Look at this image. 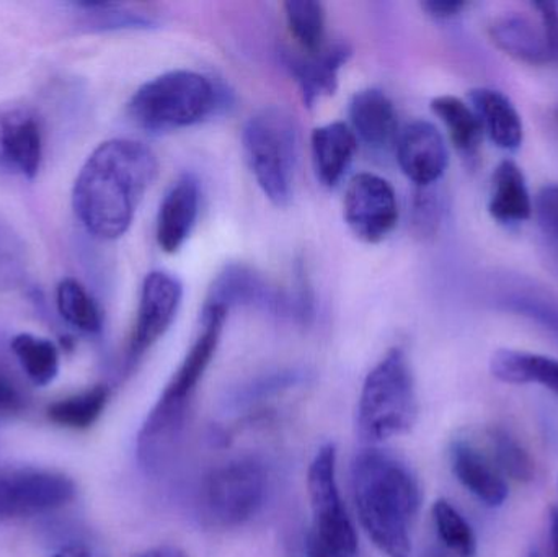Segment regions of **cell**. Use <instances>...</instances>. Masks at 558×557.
Listing matches in <instances>:
<instances>
[{
    "label": "cell",
    "mask_w": 558,
    "mask_h": 557,
    "mask_svg": "<svg viewBox=\"0 0 558 557\" xmlns=\"http://www.w3.org/2000/svg\"><path fill=\"white\" fill-rule=\"evenodd\" d=\"M159 172L156 154L133 140H111L88 156L72 192V206L88 234L113 241L130 229L144 193Z\"/></svg>",
    "instance_id": "obj_1"
},
{
    "label": "cell",
    "mask_w": 558,
    "mask_h": 557,
    "mask_svg": "<svg viewBox=\"0 0 558 557\" xmlns=\"http://www.w3.org/2000/svg\"><path fill=\"white\" fill-rule=\"evenodd\" d=\"M354 506L367 538L387 557H409L422 507L418 477L390 451L369 447L351 467Z\"/></svg>",
    "instance_id": "obj_2"
},
{
    "label": "cell",
    "mask_w": 558,
    "mask_h": 557,
    "mask_svg": "<svg viewBox=\"0 0 558 557\" xmlns=\"http://www.w3.org/2000/svg\"><path fill=\"white\" fill-rule=\"evenodd\" d=\"M228 313L225 307L205 304L198 337L143 422L136 455L147 473H159L172 458L185 431L193 398L215 359Z\"/></svg>",
    "instance_id": "obj_3"
},
{
    "label": "cell",
    "mask_w": 558,
    "mask_h": 557,
    "mask_svg": "<svg viewBox=\"0 0 558 557\" xmlns=\"http://www.w3.org/2000/svg\"><path fill=\"white\" fill-rule=\"evenodd\" d=\"M418 417L415 378L402 349H392L367 373L357 401V434L383 444L412 431Z\"/></svg>",
    "instance_id": "obj_4"
},
{
    "label": "cell",
    "mask_w": 558,
    "mask_h": 557,
    "mask_svg": "<svg viewBox=\"0 0 558 557\" xmlns=\"http://www.w3.org/2000/svg\"><path fill=\"white\" fill-rule=\"evenodd\" d=\"M218 100V88L205 75L172 71L141 85L128 104V113L143 130L163 133L206 120Z\"/></svg>",
    "instance_id": "obj_5"
},
{
    "label": "cell",
    "mask_w": 558,
    "mask_h": 557,
    "mask_svg": "<svg viewBox=\"0 0 558 557\" xmlns=\"http://www.w3.org/2000/svg\"><path fill=\"white\" fill-rule=\"evenodd\" d=\"M242 146L265 196L278 208L288 206L294 193L299 156L294 118L282 108H264L245 124Z\"/></svg>",
    "instance_id": "obj_6"
},
{
    "label": "cell",
    "mask_w": 558,
    "mask_h": 557,
    "mask_svg": "<svg viewBox=\"0 0 558 557\" xmlns=\"http://www.w3.org/2000/svg\"><path fill=\"white\" fill-rule=\"evenodd\" d=\"M270 489L267 468L257 458L242 457L216 467L199 489L202 516L216 529H238L264 509Z\"/></svg>",
    "instance_id": "obj_7"
},
{
    "label": "cell",
    "mask_w": 558,
    "mask_h": 557,
    "mask_svg": "<svg viewBox=\"0 0 558 557\" xmlns=\"http://www.w3.org/2000/svg\"><path fill=\"white\" fill-rule=\"evenodd\" d=\"M307 493L314 532L311 538L328 557H357L356 529L341 499L337 480V448H318L307 471Z\"/></svg>",
    "instance_id": "obj_8"
},
{
    "label": "cell",
    "mask_w": 558,
    "mask_h": 557,
    "mask_svg": "<svg viewBox=\"0 0 558 557\" xmlns=\"http://www.w3.org/2000/svg\"><path fill=\"white\" fill-rule=\"evenodd\" d=\"M75 494L74 481L58 471L39 468L0 471V523L58 512L75 499Z\"/></svg>",
    "instance_id": "obj_9"
},
{
    "label": "cell",
    "mask_w": 558,
    "mask_h": 557,
    "mask_svg": "<svg viewBox=\"0 0 558 557\" xmlns=\"http://www.w3.org/2000/svg\"><path fill=\"white\" fill-rule=\"evenodd\" d=\"M348 228L367 244L383 242L399 219L396 192L387 180L374 173H360L348 183L343 199Z\"/></svg>",
    "instance_id": "obj_10"
},
{
    "label": "cell",
    "mask_w": 558,
    "mask_h": 557,
    "mask_svg": "<svg viewBox=\"0 0 558 557\" xmlns=\"http://www.w3.org/2000/svg\"><path fill=\"white\" fill-rule=\"evenodd\" d=\"M183 287L167 271L147 275L141 290L140 310L126 353V368L141 359L166 336L182 304Z\"/></svg>",
    "instance_id": "obj_11"
},
{
    "label": "cell",
    "mask_w": 558,
    "mask_h": 557,
    "mask_svg": "<svg viewBox=\"0 0 558 557\" xmlns=\"http://www.w3.org/2000/svg\"><path fill=\"white\" fill-rule=\"evenodd\" d=\"M43 126L26 105L0 107V173L33 180L43 162Z\"/></svg>",
    "instance_id": "obj_12"
},
{
    "label": "cell",
    "mask_w": 558,
    "mask_h": 557,
    "mask_svg": "<svg viewBox=\"0 0 558 557\" xmlns=\"http://www.w3.org/2000/svg\"><path fill=\"white\" fill-rule=\"evenodd\" d=\"M396 149L400 169L420 189L438 182L448 169L445 137L429 121L407 124L397 137Z\"/></svg>",
    "instance_id": "obj_13"
},
{
    "label": "cell",
    "mask_w": 558,
    "mask_h": 557,
    "mask_svg": "<svg viewBox=\"0 0 558 557\" xmlns=\"http://www.w3.org/2000/svg\"><path fill=\"white\" fill-rule=\"evenodd\" d=\"M456 480L484 506L501 507L508 499V484L492 458L472 441L458 438L449 450Z\"/></svg>",
    "instance_id": "obj_14"
},
{
    "label": "cell",
    "mask_w": 558,
    "mask_h": 557,
    "mask_svg": "<svg viewBox=\"0 0 558 557\" xmlns=\"http://www.w3.org/2000/svg\"><path fill=\"white\" fill-rule=\"evenodd\" d=\"M351 51L347 45L335 43L325 45L317 52H302L286 56V65L294 75L302 98L307 107L320 100L325 95H331L337 88L338 71L347 64Z\"/></svg>",
    "instance_id": "obj_15"
},
{
    "label": "cell",
    "mask_w": 558,
    "mask_h": 557,
    "mask_svg": "<svg viewBox=\"0 0 558 557\" xmlns=\"http://www.w3.org/2000/svg\"><path fill=\"white\" fill-rule=\"evenodd\" d=\"M351 130L374 150L389 149L399 137V120L392 100L384 92L366 88L350 101Z\"/></svg>",
    "instance_id": "obj_16"
},
{
    "label": "cell",
    "mask_w": 558,
    "mask_h": 557,
    "mask_svg": "<svg viewBox=\"0 0 558 557\" xmlns=\"http://www.w3.org/2000/svg\"><path fill=\"white\" fill-rule=\"evenodd\" d=\"M199 211V186L192 175L173 183L160 205L157 242L167 254H175L192 234Z\"/></svg>",
    "instance_id": "obj_17"
},
{
    "label": "cell",
    "mask_w": 558,
    "mask_h": 557,
    "mask_svg": "<svg viewBox=\"0 0 558 557\" xmlns=\"http://www.w3.org/2000/svg\"><path fill=\"white\" fill-rule=\"evenodd\" d=\"M488 29L497 48L511 58L531 65L553 64L543 25L526 13H505L497 16Z\"/></svg>",
    "instance_id": "obj_18"
},
{
    "label": "cell",
    "mask_w": 558,
    "mask_h": 557,
    "mask_svg": "<svg viewBox=\"0 0 558 557\" xmlns=\"http://www.w3.org/2000/svg\"><path fill=\"white\" fill-rule=\"evenodd\" d=\"M206 304L225 307L226 311L245 304H257L275 311L286 310L284 301L268 288L260 275L247 265L239 264L229 265L218 275Z\"/></svg>",
    "instance_id": "obj_19"
},
{
    "label": "cell",
    "mask_w": 558,
    "mask_h": 557,
    "mask_svg": "<svg viewBox=\"0 0 558 557\" xmlns=\"http://www.w3.org/2000/svg\"><path fill=\"white\" fill-rule=\"evenodd\" d=\"M312 162L322 185L335 186L353 162L357 137L347 123L335 121L315 128L311 137Z\"/></svg>",
    "instance_id": "obj_20"
},
{
    "label": "cell",
    "mask_w": 558,
    "mask_h": 557,
    "mask_svg": "<svg viewBox=\"0 0 558 557\" xmlns=\"http://www.w3.org/2000/svg\"><path fill=\"white\" fill-rule=\"evenodd\" d=\"M469 101L481 120L484 134L495 146L505 150H517L523 143V121L510 98L494 88H474Z\"/></svg>",
    "instance_id": "obj_21"
},
{
    "label": "cell",
    "mask_w": 558,
    "mask_h": 557,
    "mask_svg": "<svg viewBox=\"0 0 558 557\" xmlns=\"http://www.w3.org/2000/svg\"><path fill=\"white\" fill-rule=\"evenodd\" d=\"M533 199L523 170L513 160L498 164L492 177L488 213L501 225H518L533 216Z\"/></svg>",
    "instance_id": "obj_22"
},
{
    "label": "cell",
    "mask_w": 558,
    "mask_h": 557,
    "mask_svg": "<svg viewBox=\"0 0 558 557\" xmlns=\"http://www.w3.org/2000/svg\"><path fill=\"white\" fill-rule=\"evenodd\" d=\"M490 372L507 385H541L558 396V360L520 350H497Z\"/></svg>",
    "instance_id": "obj_23"
},
{
    "label": "cell",
    "mask_w": 558,
    "mask_h": 557,
    "mask_svg": "<svg viewBox=\"0 0 558 557\" xmlns=\"http://www.w3.org/2000/svg\"><path fill=\"white\" fill-rule=\"evenodd\" d=\"M110 401V389L97 385L87 391L68 396L49 405L46 415L52 424L68 431H87L97 424Z\"/></svg>",
    "instance_id": "obj_24"
},
{
    "label": "cell",
    "mask_w": 558,
    "mask_h": 557,
    "mask_svg": "<svg viewBox=\"0 0 558 557\" xmlns=\"http://www.w3.org/2000/svg\"><path fill=\"white\" fill-rule=\"evenodd\" d=\"M432 110L445 124L459 153L468 156L477 153L484 130L471 105L452 95H441L432 101Z\"/></svg>",
    "instance_id": "obj_25"
},
{
    "label": "cell",
    "mask_w": 558,
    "mask_h": 557,
    "mask_svg": "<svg viewBox=\"0 0 558 557\" xmlns=\"http://www.w3.org/2000/svg\"><path fill=\"white\" fill-rule=\"evenodd\" d=\"M10 350L23 375L35 386H48L59 375V350L51 340L33 334H19L10 340Z\"/></svg>",
    "instance_id": "obj_26"
},
{
    "label": "cell",
    "mask_w": 558,
    "mask_h": 557,
    "mask_svg": "<svg viewBox=\"0 0 558 557\" xmlns=\"http://www.w3.org/2000/svg\"><path fill=\"white\" fill-rule=\"evenodd\" d=\"M56 303L65 324L78 332L97 336L104 329V314L97 301L74 278H65L58 284Z\"/></svg>",
    "instance_id": "obj_27"
},
{
    "label": "cell",
    "mask_w": 558,
    "mask_h": 557,
    "mask_svg": "<svg viewBox=\"0 0 558 557\" xmlns=\"http://www.w3.org/2000/svg\"><path fill=\"white\" fill-rule=\"evenodd\" d=\"M432 517L439 545L448 557L477 555V538L474 530L449 500H436L433 504Z\"/></svg>",
    "instance_id": "obj_28"
},
{
    "label": "cell",
    "mask_w": 558,
    "mask_h": 557,
    "mask_svg": "<svg viewBox=\"0 0 558 557\" xmlns=\"http://www.w3.org/2000/svg\"><path fill=\"white\" fill-rule=\"evenodd\" d=\"M286 23L302 52H317L325 46V10L314 0L284 2Z\"/></svg>",
    "instance_id": "obj_29"
},
{
    "label": "cell",
    "mask_w": 558,
    "mask_h": 557,
    "mask_svg": "<svg viewBox=\"0 0 558 557\" xmlns=\"http://www.w3.org/2000/svg\"><path fill=\"white\" fill-rule=\"evenodd\" d=\"M488 440H490L492 461L504 477H510L517 483L533 481L536 473L533 458L510 432L494 427L488 434Z\"/></svg>",
    "instance_id": "obj_30"
},
{
    "label": "cell",
    "mask_w": 558,
    "mask_h": 557,
    "mask_svg": "<svg viewBox=\"0 0 558 557\" xmlns=\"http://www.w3.org/2000/svg\"><path fill=\"white\" fill-rule=\"evenodd\" d=\"M78 23L92 32L108 29L147 28L153 20L143 13L124 9L120 3H72Z\"/></svg>",
    "instance_id": "obj_31"
},
{
    "label": "cell",
    "mask_w": 558,
    "mask_h": 557,
    "mask_svg": "<svg viewBox=\"0 0 558 557\" xmlns=\"http://www.w3.org/2000/svg\"><path fill=\"white\" fill-rule=\"evenodd\" d=\"M28 255L15 229L0 221V291L13 290L25 281Z\"/></svg>",
    "instance_id": "obj_32"
},
{
    "label": "cell",
    "mask_w": 558,
    "mask_h": 557,
    "mask_svg": "<svg viewBox=\"0 0 558 557\" xmlns=\"http://www.w3.org/2000/svg\"><path fill=\"white\" fill-rule=\"evenodd\" d=\"M533 205L541 234L558 254V185L544 186Z\"/></svg>",
    "instance_id": "obj_33"
},
{
    "label": "cell",
    "mask_w": 558,
    "mask_h": 557,
    "mask_svg": "<svg viewBox=\"0 0 558 557\" xmlns=\"http://www.w3.org/2000/svg\"><path fill=\"white\" fill-rule=\"evenodd\" d=\"M28 405L25 388L10 368L9 363L0 356V421L16 417Z\"/></svg>",
    "instance_id": "obj_34"
},
{
    "label": "cell",
    "mask_w": 558,
    "mask_h": 557,
    "mask_svg": "<svg viewBox=\"0 0 558 557\" xmlns=\"http://www.w3.org/2000/svg\"><path fill=\"white\" fill-rule=\"evenodd\" d=\"M533 9L539 16L541 25L549 46L550 61L558 64V2H534Z\"/></svg>",
    "instance_id": "obj_35"
},
{
    "label": "cell",
    "mask_w": 558,
    "mask_h": 557,
    "mask_svg": "<svg viewBox=\"0 0 558 557\" xmlns=\"http://www.w3.org/2000/svg\"><path fill=\"white\" fill-rule=\"evenodd\" d=\"M438 199L432 192H428V186H425L415 199V225L423 232L433 231V228L438 225Z\"/></svg>",
    "instance_id": "obj_36"
},
{
    "label": "cell",
    "mask_w": 558,
    "mask_h": 557,
    "mask_svg": "<svg viewBox=\"0 0 558 557\" xmlns=\"http://www.w3.org/2000/svg\"><path fill=\"white\" fill-rule=\"evenodd\" d=\"M465 7L468 3L461 2V0H429V2L423 3V9L435 19H451L461 13Z\"/></svg>",
    "instance_id": "obj_37"
},
{
    "label": "cell",
    "mask_w": 558,
    "mask_h": 557,
    "mask_svg": "<svg viewBox=\"0 0 558 557\" xmlns=\"http://www.w3.org/2000/svg\"><path fill=\"white\" fill-rule=\"evenodd\" d=\"M52 557H107L97 546L85 542H72L71 545L62 546Z\"/></svg>",
    "instance_id": "obj_38"
},
{
    "label": "cell",
    "mask_w": 558,
    "mask_h": 557,
    "mask_svg": "<svg viewBox=\"0 0 558 557\" xmlns=\"http://www.w3.org/2000/svg\"><path fill=\"white\" fill-rule=\"evenodd\" d=\"M136 557H189L183 549L177 548V546L163 545L156 546V548L146 549Z\"/></svg>",
    "instance_id": "obj_39"
},
{
    "label": "cell",
    "mask_w": 558,
    "mask_h": 557,
    "mask_svg": "<svg viewBox=\"0 0 558 557\" xmlns=\"http://www.w3.org/2000/svg\"><path fill=\"white\" fill-rule=\"evenodd\" d=\"M550 545H553V556L558 557V509L553 507L549 516Z\"/></svg>",
    "instance_id": "obj_40"
},
{
    "label": "cell",
    "mask_w": 558,
    "mask_h": 557,
    "mask_svg": "<svg viewBox=\"0 0 558 557\" xmlns=\"http://www.w3.org/2000/svg\"><path fill=\"white\" fill-rule=\"evenodd\" d=\"M307 557H328L320 548H318L317 543H315L311 536H308L307 542Z\"/></svg>",
    "instance_id": "obj_41"
},
{
    "label": "cell",
    "mask_w": 558,
    "mask_h": 557,
    "mask_svg": "<svg viewBox=\"0 0 558 557\" xmlns=\"http://www.w3.org/2000/svg\"><path fill=\"white\" fill-rule=\"evenodd\" d=\"M527 557H541V556H539V555H537V553H536V552H533V553H531V555H530V556H527Z\"/></svg>",
    "instance_id": "obj_42"
},
{
    "label": "cell",
    "mask_w": 558,
    "mask_h": 557,
    "mask_svg": "<svg viewBox=\"0 0 558 557\" xmlns=\"http://www.w3.org/2000/svg\"><path fill=\"white\" fill-rule=\"evenodd\" d=\"M557 120H558V111H557Z\"/></svg>",
    "instance_id": "obj_43"
}]
</instances>
